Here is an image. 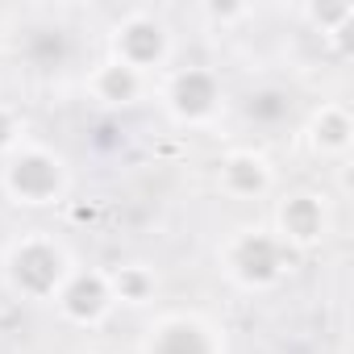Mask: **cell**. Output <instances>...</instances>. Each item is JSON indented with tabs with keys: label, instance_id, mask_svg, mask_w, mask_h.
I'll return each mask as SVG.
<instances>
[{
	"label": "cell",
	"instance_id": "obj_14",
	"mask_svg": "<svg viewBox=\"0 0 354 354\" xmlns=\"http://www.w3.org/2000/svg\"><path fill=\"white\" fill-rule=\"evenodd\" d=\"M21 142H26V121H21V113H17L13 104L0 100V158H9Z\"/></svg>",
	"mask_w": 354,
	"mask_h": 354
},
{
	"label": "cell",
	"instance_id": "obj_6",
	"mask_svg": "<svg viewBox=\"0 0 354 354\" xmlns=\"http://www.w3.org/2000/svg\"><path fill=\"white\" fill-rule=\"evenodd\" d=\"M288 250H313L329 238L333 230V213H329V201L313 188H296L288 196L275 201V213H271V225H267Z\"/></svg>",
	"mask_w": 354,
	"mask_h": 354
},
{
	"label": "cell",
	"instance_id": "obj_7",
	"mask_svg": "<svg viewBox=\"0 0 354 354\" xmlns=\"http://www.w3.org/2000/svg\"><path fill=\"white\" fill-rule=\"evenodd\" d=\"M55 308L67 325H80V329H92L100 325L117 304H113V292H109V271H96V267H75L71 279L63 283V292L55 296Z\"/></svg>",
	"mask_w": 354,
	"mask_h": 354
},
{
	"label": "cell",
	"instance_id": "obj_8",
	"mask_svg": "<svg viewBox=\"0 0 354 354\" xmlns=\"http://www.w3.org/2000/svg\"><path fill=\"white\" fill-rule=\"evenodd\" d=\"M217 188L221 196L230 201H263L271 196L275 188V167L267 154L242 146V150H230L221 162H217Z\"/></svg>",
	"mask_w": 354,
	"mask_h": 354
},
{
	"label": "cell",
	"instance_id": "obj_12",
	"mask_svg": "<svg viewBox=\"0 0 354 354\" xmlns=\"http://www.w3.org/2000/svg\"><path fill=\"white\" fill-rule=\"evenodd\" d=\"M109 292H113V304H129V308H142L154 300L158 292V275L146 267V263H121L109 271Z\"/></svg>",
	"mask_w": 354,
	"mask_h": 354
},
{
	"label": "cell",
	"instance_id": "obj_11",
	"mask_svg": "<svg viewBox=\"0 0 354 354\" xmlns=\"http://www.w3.org/2000/svg\"><path fill=\"white\" fill-rule=\"evenodd\" d=\"M304 138H308V150H313V154L342 162V158L350 154V146H354V117H350V109H346L342 100H325V104L308 117Z\"/></svg>",
	"mask_w": 354,
	"mask_h": 354
},
{
	"label": "cell",
	"instance_id": "obj_5",
	"mask_svg": "<svg viewBox=\"0 0 354 354\" xmlns=\"http://www.w3.org/2000/svg\"><path fill=\"white\" fill-rule=\"evenodd\" d=\"M162 104L167 113L188 125V129H209L221 109H225V88L221 75L209 67H184V71H171L162 80Z\"/></svg>",
	"mask_w": 354,
	"mask_h": 354
},
{
	"label": "cell",
	"instance_id": "obj_10",
	"mask_svg": "<svg viewBox=\"0 0 354 354\" xmlns=\"http://www.w3.org/2000/svg\"><path fill=\"white\" fill-rule=\"evenodd\" d=\"M150 92V80L138 75L133 67L117 63V59H100L92 71H88V96L104 109H129L138 104L142 96Z\"/></svg>",
	"mask_w": 354,
	"mask_h": 354
},
{
	"label": "cell",
	"instance_id": "obj_13",
	"mask_svg": "<svg viewBox=\"0 0 354 354\" xmlns=\"http://www.w3.org/2000/svg\"><path fill=\"white\" fill-rule=\"evenodd\" d=\"M304 17H308L325 38H337V34H346V26L354 21V5H346V0H342V5H317V0H313V5H304Z\"/></svg>",
	"mask_w": 354,
	"mask_h": 354
},
{
	"label": "cell",
	"instance_id": "obj_1",
	"mask_svg": "<svg viewBox=\"0 0 354 354\" xmlns=\"http://www.w3.org/2000/svg\"><path fill=\"white\" fill-rule=\"evenodd\" d=\"M71 271H75V263H71L67 246L46 230L21 234L5 250V283L13 296H21L30 304H55V296L63 292Z\"/></svg>",
	"mask_w": 354,
	"mask_h": 354
},
{
	"label": "cell",
	"instance_id": "obj_4",
	"mask_svg": "<svg viewBox=\"0 0 354 354\" xmlns=\"http://www.w3.org/2000/svg\"><path fill=\"white\" fill-rule=\"evenodd\" d=\"M175 55V38H171V26L162 17H154L150 9H129L113 34H109V59L133 67L138 75H154L171 63Z\"/></svg>",
	"mask_w": 354,
	"mask_h": 354
},
{
	"label": "cell",
	"instance_id": "obj_3",
	"mask_svg": "<svg viewBox=\"0 0 354 354\" xmlns=\"http://www.w3.org/2000/svg\"><path fill=\"white\" fill-rule=\"evenodd\" d=\"M221 271L234 288L242 292H271L292 263V250L267 230V225H242L238 234L225 238L221 246Z\"/></svg>",
	"mask_w": 354,
	"mask_h": 354
},
{
	"label": "cell",
	"instance_id": "obj_2",
	"mask_svg": "<svg viewBox=\"0 0 354 354\" xmlns=\"http://www.w3.org/2000/svg\"><path fill=\"white\" fill-rule=\"evenodd\" d=\"M0 188L5 196L21 209H46V205H63L71 192V167L59 150L42 146V142H21L5 167H0Z\"/></svg>",
	"mask_w": 354,
	"mask_h": 354
},
{
	"label": "cell",
	"instance_id": "obj_9",
	"mask_svg": "<svg viewBox=\"0 0 354 354\" xmlns=\"http://www.w3.org/2000/svg\"><path fill=\"white\" fill-rule=\"evenodd\" d=\"M150 354H221V333L201 317L175 313L150 329Z\"/></svg>",
	"mask_w": 354,
	"mask_h": 354
}]
</instances>
